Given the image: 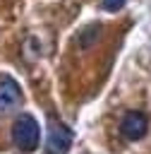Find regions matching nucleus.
<instances>
[{"label": "nucleus", "mask_w": 151, "mask_h": 154, "mask_svg": "<svg viewBox=\"0 0 151 154\" xmlns=\"http://www.w3.org/2000/svg\"><path fill=\"white\" fill-rule=\"evenodd\" d=\"M120 132H122L125 140H132V142L134 140H141L149 132V118H146V113H141V111L125 113V118L120 123Z\"/></svg>", "instance_id": "7ed1b4c3"}, {"label": "nucleus", "mask_w": 151, "mask_h": 154, "mask_svg": "<svg viewBox=\"0 0 151 154\" xmlns=\"http://www.w3.org/2000/svg\"><path fill=\"white\" fill-rule=\"evenodd\" d=\"M12 142L19 152L24 154H31L38 149V142H41V128L36 123L34 116L29 113H22L17 116V120L12 123Z\"/></svg>", "instance_id": "f257e3e1"}, {"label": "nucleus", "mask_w": 151, "mask_h": 154, "mask_svg": "<svg viewBox=\"0 0 151 154\" xmlns=\"http://www.w3.org/2000/svg\"><path fill=\"white\" fill-rule=\"evenodd\" d=\"M19 103H22V87L12 77L0 75V116L14 111Z\"/></svg>", "instance_id": "20e7f679"}, {"label": "nucleus", "mask_w": 151, "mask_h": 154, "mask_svg": "<svg viewBox=\"0 0 151 154\" xmlns=\"http://www.w3.org/2000/svg\"><path fill=\"white\" fill-rule=\"evenodd\" d=\"M125 2H127V0H103V7H105L108 12H117V10L125 7Z\"/></svg>", "instance_id": "39448f33"}, {"label": "nucleus", "mask_w": 151, "mask_h": 154, "mask_svg": "<svg viewBox=\"0 0 151 154\" xmlns=\"http://www.w3.org/2000/svg\"><path fill=\"white\" fill-rule=\"evenodd\" d=\"M72 140H74V135L62 120H55V118L48 120V135H46V152L48 154H67L72 147Z\"/></svg>", "instance_id": "f03ea898"}]
</instances>
